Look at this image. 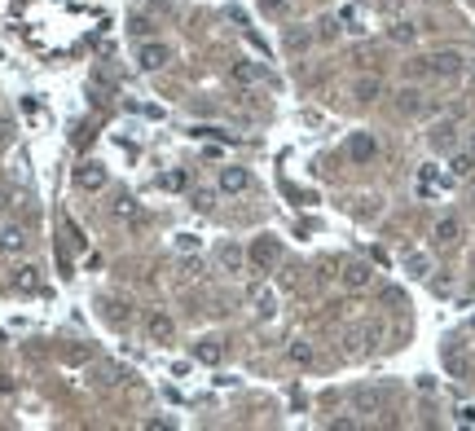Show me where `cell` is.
<instances>
[{
    "instance_id": "obj_26",
    "label": "cell",
    "mask_w": 475,
    "mask_h": 431,
    "mask_svg": "<svg viewBox=\"0 0 475 431\" xmlns=\"http://www.w3.org/2000/svg\"><path fill=\"white\" fill-rule=\"evenodd\" d=\"M405 269L414 273V278H427V273H432V265H427V256H418V251H409V256H405Z\"/></svg>"
},
{
    "instance_id": "obj_29",
    "label": "cell",
    "mask_w": 475,
    "mask_h": 431,
    "mask_svg": "<svg viewBox=\"0 0 475 431\" xmlns=\"http://www.w3.org/2000/svg\"><path fill=\"white\" fill-rule=\"evenodd\" d=\"M458 427H475V405H458Z\"/></svg>"
},
{
    "instance_id": "obj_5",
    "label": "cell",
    "mask_w": 475,
    "mask_h": 431,
    "mask_svg": "<svg viewBox=\"0 0 475 431\" xmlns=\"http://www.w3.org/2000/svg\"><path fill=\"white\" fill-rule=\"evenodd\" d=\"M106 181H110V176H106V167L97 163V159H84L75 167V185L84 189V194H97V189H106Z\"/></svg>"
},
{
    "instance_id": "obj_32",
    "label": "cell",
    "mask_w": 475,
    "mask_h": 431,
    "mask_svg": "<svg viewBox=\"0 0 475 431\" xmlns=\"http://www.w3.org/2000/svg\"><path fill=\"white\" fill-rule=\"evenodd\" d=\"M137 207H133V198H115V216H133Z\"/></svg>"
},
{
    "instance_id": "obj_20",
    "label": "cell",
    "mask_w": 475,
    "mask_h": 431,
    "mask_svg": "<svg viewBox=\"0 0 475 431\" xmlns=\"http://www.w3.org/2000/svg\"><path fill=\"white\" fill-rule=\"evenodd\" d=\"M471 172H475V150H462V154L449 159V176H454V181H462V176H471Z\"/></svg>"
},
{
    "instance_id": "obj_6",
    "label": "cell",
    "mask_w": 475,
    "mask_h": 431,
    "mask_svg": "<svg viewBox=\"0 0 475 431\" xmlns=\"http://www.w3.org/2000/svg\"><path fill=\"white\" fill-rule=\"evenodd\" d=\"M216 265H220V273H233V278H238V273L251 265V256H246V247H238V242H220Z\"/></svg>"
},
{
    "instance_id": "obj_8",
    "label": "cell",
    "mask_w": 475,
    "mask_h": 431,
    "mask_svg": "<svg viewBox=\"0 0 475 431\" xmlns=\"http://www.w3.org/2000/svg\"><path fill=\"white\" fill-rule=\"evenodd\" d=\"M27 229H22V224H14V220H0V251H5V256H22V251H27Z\"/></svg>"
},
{
    "instance_id": "obj_27",
    "label": "cell",
    "mask_w": 475,
    "mask_h": 431,
    "mask_svg": "<svg viewBox=\"0 0 475 431\" xmlns=\"http://www.w3.org/2000/svg\"><path fill=\"white\" fill-rule=\"evenodd\" d=\"M159 185H163V189H185L189 181H185V172H163V176H159Z\"/></svg>"
},
{
    "instance_id": "obj_25",
    "label": "cell",
    "mask_w": 475,
    "mask_h": 431,
    "mask_svg": "<svg viewBox=\"0 0 475 431\" xmlns=\"http://www.w3.org/2000/svg\"><path fill=\"white\" fill-rule=\"evenodd\" d=\"M128 35H133V40H150V35H154V22H150V18H128Z\"/></svg>"
},
{
    "instance_id": "obj_34",
    "label": "cell",
    "mask_w": 475,
    "mask_h": 431,
    "mask_svg": "<svg viewBox=\"0 0 475 431\" xmlns=\"http://www.w3.org/2000/svg\"><path fill=\"white\" fill-rule=\"evenodd\" d=\"M471 150H475V133H471Z\"/></svg>"
},
{
    "instance_id": "obj_11",
    "label": "cell",
    "mask_w": 475,
    "mask_h": 431,
    "mask_svg": "<svg viewBox=\"0 0 475 431\" xmlns=\"http://www.w3.org/2000/svg\"><path fill=\"white\" fill-rule=\"evenodd\" d=\"M339 282L348 286V291H365V286L374 282V269L365 265V260H352V265H343V273H339Z\"/></svg>"
},
{
    "instance_id": "obj_1",
    "label": "cell",
    "mask_w": 475,
    "mask_h": 431,
    "mask_svg": "<svg viewBox=\"0 0 475 431\" xmlns=\"http://www.w3.org/2000/svg\"><path fill=\"white\" fill-rule=\"evenodd\" d=\"M423 70H427V75H440V79H458L462 70H467V57H462L458 49H445V53H432V57H427Z\"/></svg>"
},
{
    "instance_id": "obj_19",
    "label": "cell",
    "mask_w": 475,
    "mask_h": 431,
    "mask_svg": "<svg viewBox=\"0 0 475 431\" xmlns=\"http://www.w3.org/2000/svg\"><path fill=\"white\" fill-rule=\"evenodd\" d=\"M335 18H339V27L348 31V35H361V31H365V22H361V9H356V5H343Z\"/></svg>"
},
{
    "instance_id": "obj_30",
    "label": "cell",
    "mask_w": 475,
    "mask_h": 431,
    "mask_svg": "<svg viewBox=\"0 0 475 431\" xmlns=\"http://www.w3.org/2000/svg\"><path fill=\"white\" fill-rule=\"evenodd\" d=\"M189 198H194V207H198V211H207V207H211V198H216V194H211V189H194Z\"/></svg>"
},
{
    "instance_id": "obj_33",
    "label": "cell",
    "mask_w": 475,
    "mask_h": 431,
    "mask_svg": "<svg viewBox=\"0 0 475 431\" xmlns=\"http://www.w3.org/2000/svg\"><path fill=\"white\" fill-rule=\"evenodd\" d=\"M9 207H14V194H9V189H5V185H0V216H5Z\"/></svg>"
},
{
    "instance_id": "obj_7",
    "label": "cell",
    "mask_w": 475,
    "mask_h": 431,
    "mask_svg": "<svg viewBox=\"0 0 475 431\" xmlns=\"http://www.w3.org/2000/svg\"><path fill=\"white\" fill-rule=\"evenodd\" d=\"M246 256H251L255 269H273V265H278V256H282V242L264 233V238H255V242H251V251H246Z\"/></svg>"
},
{
    "instance_id": "obj_3",
    "label": "cell",
    "mask_w": 475,
    "mask_h": 431,
    "mask_svg": "<svg viewBox=\"0 0 475 431\" xmlns=\"http://www.w3.org/2000/svg\"><path fill=\"white\" fill-rule=\"evenodd\" d=\"M255 181H251V172L246 167H220V176H216V189L220 194H229V198H238V194H246Z\"/></svg>"
},
{
    "instance_id": "obj_18",
    "label": "cell",
    "mask_w": 475,
    "mask_h": 431,
    "mask_svg": "<svg viewBox=\"0 0 475 431\" xmlns=\"http://www.w3.org/2000/svg\"><path fill=\"white\" fill-rule=\"evenodd\" d=\"M220 356H224L220 339H198V348H194V361H203V365H220Z\"/></svg>"
},
{
    "instance_id": "obj_28",
    "label": "cell",
    "mask_w": 475,
    "mask_h": 431,
    "mask_svg": "<svg viewBox=\"0 0 475 431\" xmlns=\"http://www.w3.org/2000/svg\"><path fill=\"white\" fill-rule=\"evenodd\" d=\"M432 141H436V146H454V124H440L432 133Z\"/></svg>"
},
{
    "instance_id": "obj_10",
    "label": "cell",
    "mask_w": 475,
    "mask_h": 431,
    "mask_svg": "<svg viewBox=\"0 0 475 431\" xmlns=\"http://www.w3.org/2000/svg\"><path fill=\"white\" fill-rule=\"evenodd\" d=\"M137 66H141V70H163V66H168V44H159V40H141V49H137Z\"/></svg>"
},
{
    "instance_id": "obj_15",
    "label": "cell",
    "mask_w": 475,
    "mask_h": 431,
    "mask_svg": "<svg viewBox=\"0 0 475 431\" xmlns=\"http://www.w3.org/2000/svg\"><path fill=\"white\" fill-rule=\"evenodd\" d=\"M387 40L400 44V49H409V44H418V27H414V22H391V27H387Z\"/></svg>"
},
{
    "instance_id": "obj_16",
    "label": "cell",
    "mask_w": 475,
    "mask_h": 431,
    "mask_svg": "<svg viewBox=\"0 0 475 431\" xmlns=\"http://www.w3.org/2000/svg\"><path fill=\"white\" fill-rule=\"evenodd\" d=\"M352 97L356 102H378V97H383V84H378L374 75H361V79L352 84Z\"/></svg>"
},
{
    "instance_id": "obj_35",
    "label": "cell",
    "mask_w": 475,
    "mask_h": 431,
    "mask_svg": "<svg viewBox=\"0 0 475 431\" xmlns=\"http://www.w3.org/2000/svg\"><path fill=\"white\" fill-rule=\"evenodd\" d=\"M471 326H475V317H471Z\"/></svg>"
},
{
    "instance_id": "obj_23",
    "label": "cell",
    "mask_w": 475,
    "mask_h": 431,
    "mask_svg": "<svg viewBox=\"0 0 475 431\" xmlns=\"http://www.w3.org/2000/svg\"><path fill=\"white\" fill-rule=\"evenodd\" d=\"M287 356H291V365H313V343H304V339H295L291 348H287Z\"/></svg>"
},
{
    "instance_id": "obj_24",
    "label": "cell",
    "mask_w": 475,
    "mask_h": 431,
    "mask_svg": "<svg viewBox=\"0 0 475 431\" xmlns=\"http://www.w3.org/2000/svg\"><path fill=\"white\" fill-rule=\"evenodd\" d=\"M176 256H198V251H203V238L198 233H176Z\"/></svg>"
},
{
    "instance_id": "obj_14",
    "label": "cell",
    "mask_w": 475,
    "mask_h": 431,
    "mask_svg": "<svg viewBox=\"0 0 475 431\" xmlns=\"http://www.w3.org/2000/svg\"><path fill=\"white\" fill-rule=\"evenodd\" d=\"M378 405H383V392L378 387H356L352 392V410L356 414H378Z\"/></svg>"
},
{
    "instance_id": "obj_17",
    "label": "cell",
    "mask_w": 475,
    "mask_h": 431,
    "mask_svg": "<svg viewBox=\"0 0 475 431\" xmlns=\"http://www.w3.org/2000/svg\"><path fill=\"white\" fill-rule=\"evenodd\" d=\"M423 106H427V102H423L418 88H400V93H396V111H400V115H423Z\"/></svg>"
},
{
    "instance_id": "obj_13",
    "label": "cell",
    "mask_w": 475,
    "mask_h": 431,
    "mask_svg": "<svg viewBox=\"0 0 475 431\" xmlns=\"http://www.w3.org/2000/svg\"><path fill=\"white\" fill-rule=\"evenodd\" d=\"M458 233H462V224L454 220V216H440V220L432 224V242H436V247H454Z\"/></svg>"
},
{
    "instance_id": "obj_9",
    "label": "cell",
    "mask_w": 475,
    "mask_h": 431,
    "mask_svg": "<svg viewBox=\"0 0 475 431\" xmlns=\"http://www.w3.org/2000/svg\"><path fill=\"white\" fill-rule=\"evenodd\" d=\"M251 317L255 321H273V317H278V291H273V286H255V291H251Z\"/></svg>"
},
{
    "instance_id": "obj_12",
    "label": "cell",
    "mask_w": 475,
    "mask_h": 431,
    "mask_svg": "<svg viewBox=\"0 0 475 431\" xmlns=\"http://www.w3.org/2000/svg\"><path fill=\"white\" fill-rule=\"evenodd\" d=\"M146 334L154 343H172V334H176V321L168 317V313H150L146 317Z\"/></svg>"
},
{
    "instance_id": "obj_2",
    "label": "cell",
    "mask_w": 475,
    "mask_h": 431,
    "mask_svg": "<svg viewBox=\"0 0 475 431\" xmlns=\"http://www.w3.org/2000/svg\"><path fill=\"white\" fill-rule=\"evenodd\" d=\"M233 84H242V88H264V84H273V75L260 62H251V57H238V62L229 66Z\"/></svg>"
},
{
    "instance_id": "obj_4",
    "label": "cell",
    "mask_w": 475,
    "mask_h": 431,
    "mask_svg": "<svg viewBox=\"0 0 475 431\" xmlns=\"http://www.w3.org/2000/svg\"><path fill=\"white\" fill-rule=\"evenodd\" d=\"M348 159H352L356 167L374 163V159H378V137H374V133H352V137H348Z\"/></svg>"
},
{
    "instance_id": "obj_31",
    "label": "cell",
    "mask_w": 475,
    "mask_h": 431,
    "mask_svg": "<svg viewBox=\"0 0 475 431\" xmlns=\"http://www.w3.org/2000/svg\"><path fill=\"white\" fill-rule=\"evenodd\" d=\"M308 40H313L308 31H291V35H287V44H291V49H308Z\"/></svg>"
},
{
    "instance_id": "obj_21",
    "label": "cell",
    "mask_w": 475,
    "mask_h": 431,
    "mask_svg": "<svg viewBox=\"0 0 475 431\" xmlns=\"http://www.w3.org/2000/svg\"><path fill=\"white\" fill-rule=\"evenodd\" d=\"M445 365H449L454 379H462V374H467V352H462L458 343H449V348H445Z\"/></svg>"
},
{
    "instance_id": "obj_22",
    "label": "cell",
    "mask_w": 475,
    "mask_h": 431,
    "mask_svg": "<svg viewBox=\"0 0 475 431\" xmlns=\"http://www.w3.org/2000/svg\"><path fill=\"white\" fill-rule=\"evenodd\" d=\"M35 286H40V269H31V265L14 269V291H35Z\"/></svg>"
}]
</instances>
